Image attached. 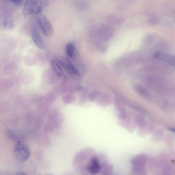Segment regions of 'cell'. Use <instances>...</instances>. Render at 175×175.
<instances>
[{
	"label": "cell",
	"mask_w": 175,
	"mask_h": 175,
	"mask_svg": "<svg viewBox=\"0 0 175 175\" xmlns=\"http://www.w3.org/2000/svg\"><path fill=\"white\" fill-rule=\"evenodd\" d=\"M102 157L98 156H93L87 162L85 167V170L87 172L92 175H96L101 172L103 163L102 161L104 160V157L101 159Z\"/></svg>",
	"instance_id": "cell-1"
},
{
	"label": "cell",
	"mask_w": 175,
	"mask_h": 175,
	"mask_svg": "<svg viewBox=\"0 0 175 175\" xmlns=\"http://www.w3.org/2000/svg\"><path fill=\"white\" fill-rule=\"evenodd\" d=\"M43 6L41 0H27L24 4L23 13L25 17L40 14Z\"/></svg>",
	"instance_id": "cell-2"
},
{
	"label": "cell",
	"mask_w": 175,
	"mask_h": 175,
	"mask_svg": "<svg viewBox=\"0 0 175 175\" xmlns=\"http://www.w3.org/2000/svg\"><path fill=\"white\" fill-rule=\"evenodd\" d=\"M15 157L17 160L21 162L28 160L30 156V151L27 145L23 142L17 141L14 146Z\"/></svg>",
	"instance_id": "cell-3"
},
{
	"label": "cell",
	"mask_w": 175,
	"mask_h": 175,
	"mask_svg": "<svg viewBox=\"0 0 175 175\" xmlns=\"http://www.w3.org/2000/svg\"><path fill=\"white\" fill-rule=\"evenodd\" d=\"M37 21L44 36L48 38L51 37L53 34V27L45 16L41 14L37 15Z\"/></svg>",
	"instance_id": "cell-4"
},
{
	"label": "cell",
	"mask_w": 175,
	"mask_h": 175,
	"mask_svg": "<svg viewBox=\"0 0 175 175\" xmlns=\"http://www.w3.org/2000/svg\"><path fill=\"white\" fill-rule=\"evenodd\" d=\"M56 59L62 67L73 77H77L79 75L77 70L69 59L67 58Z\"/></svg>",
	"instance_id": "cell-5"
},
{
	"label": "cell",
	"mask_w": 175,
	"mask_h": 175,
	"mask_svg": "<svg viewBox=\"0 0 175 175\" xmlns=\"http://www.w3.org/2000/svg\"><path fill=\"white\" fill-rule=\"evenodd\" d=\"M31 32L32 38L36 47L39 49L43 50L44 48V44L41 38L36 25L33 23L31 26Z\"/></svg>",
	"instance_id": "cell-6"
},
{
	"label": "cell",
	"mask_w": 175,
	"mask_h": 175,
	"mask_svg": "<svg viewBox=\"0 0 175 175\" xmlns=\"http://www.w3.org/2000/svg\"><path fill=\"white\" fill-rule=\"evenodd\" d=\"M1 19V27L2 29L9 30L14 29L15 22L13 18L10 14L3 15Z\"/></svg>",
	"instance_id": "cell-7"
},
{
	"label": "cell",
	"mask_w": 175,
	"mask_h": 175,
	"mask_svg": "<svg viewBox=\"0 0 175 175\" xmlns=\"http://www.w3.org/2000/svg\"><path fill=\"white\" fill-rule=\"evenodd\" d=\"M156 58L175 68V56L167 53L158 52L155 54Z\"/></svg>",
	"instance_id": "cell-8"
},
{
	"label": "cell",
	"mask_w": 175,
	"mask_h": 175,
	"mask_svg": "<svg viewBox=\"0 0 175 175\" xmlns=\"http://www.w3.org/2000/svg\"><path fill=\"white\" fill-rule=\"evenodd\" d=\"M115 106L119 113V118L120 119L125 120L127 118V112L123 104L119 100L115 101Z\"/></svg>",
	"instance_id": "cell-9"
},
{
	"label": "cell",
	"mask_w": 175,
	"mask_h": 175,
	"mask_svg": "<svg viewBox=\"0 0 175 175\" xmlns=\"http://www.w3.org/2000/svg\"><path fill=\"white\" fill-rule=\"evenodd\" d=\"M51 64L53 70L56 75L60 77L64 78L65 74L62 70V67L57 60L56 59L52 60Z\"/></svg>",
	"instance_id": "cell-10"
},
{
	"label": "cell",
	"mask_w": 175,
	"mask_h": 175,
	"mask_svg": "<svg viewBox=\"0 0 175 175\" xmlns=\"http://www.w3.org/2000/svg\"><path fill=\"white\" fill-rule=\"evenodd\" d=\"M65 52L66 55L70 58H74L75 56L76 49L75 44L73 43H69L67 44Z\"/></svg>",
	"instance_id": "cell-11"
},
{
	"label": "cell",
	"mask_w": 175,
	"mask_h": 175,
	"mask_svg": "<svg viewBox=\"0 0 175 175\" xmlns=\"http://www.w3.org/2000/svg\"><path fill=\"white\" fill-rule=\"evenodd\" d=\"M113 167L112 165L108 163L106 161L105 162L103 165L101 172V174H111L113 172Z\"/></svg>",
	"instance_id": "cell-12"
},
{
	"label": "cell",
	"mask_w": 175,
	"mask_h": 175,
	"mask_svg": "<svg viewBox=\"0 0 175 175\" xmlns=\"http://www.w3.org/2000/svg\"><path fill=\"white\" fill-rule=\"evenodd\" d=\"M160 21V19L156 15L152 14L149 16L147 19L148 24L152 26L158 24Z\"/></svg>",
	"instance_id": "cell-13"
},
{
	"label": "cell",
	"mask_w": 175,
	"mask_h": 175,
	"mask_svg": "<svg viewBox=\"0 0 175 175\" xmlns=\"http://www.w3.org/2000/svg\"><path fill=\"white\" fill-rule=\"evenodd\" d=\"M135 90L136 93L142 96H146L148 95V91L143 86L137 85L135 86Z\"/></svg>",
	"instance_id": "cell-14"
},
{
	"label": "cell",
	"mask_w": 175,
	"mask_h": 175,
	"mask_svg": "<svg viewBox=\"0 0 175 175\" xmlns=\"http://www.w3.org/2000/svg\"><path fill=\"white\" fill-rule=\"evenodd\" d=\"M167 15L175 23V7L173 6L167 10Z\"/></svg>",
	"instance_id": "cell-15"
},
{
	"label": "cell",
	"mask_w": 175,
	"mask_h": 175,
	"mask_svg": "<svg viewBox=\"0 0 175 175\" xmlns=\"http://www.w3.org/2000/svg\"><path fill=\"white\" fill-rule=\"evenodd\" d=\"M14 4L17 6H21L23 4L25 0H9Z\"/></svg>",
	"instance_id": "cell-16"
},
{
	"label": "cell",
	"mask_w": 175,
	"mask_h": 175,
	"mask_svg": "<svg viewBox=\"0 0 175 175\" xmlns=\"http://www.w3.org/2000/svg\"><path fill=\"white\" fill-rule=\"evenodd\" d=\"M168 129L170 131L175 133V128H169Z\"/></svg>",
	"instance_id": "cell-17"
}]
</instances>
